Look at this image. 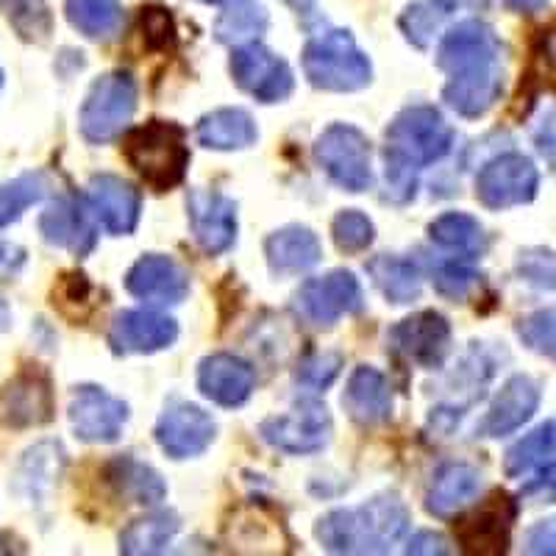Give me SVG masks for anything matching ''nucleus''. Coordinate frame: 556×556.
<instances>
[{
  "label": "nucleus",
  "instance_id": "1",
  "mask_svg": "<svg viewBox=\"0 0 556 556\" xmlns=\"http://www.w3.org/2000/svg\"><path fill=\"white\" fill-rule=\"evenodd\" d=\"M437 64L448 73L445 103L462 117H479L504 92L501 42L495 31L479 20H468L445 34Z\"/></svg>",
  "mask_w": 556,
  "mask_h": 556
},
{
  "label": "nucleus",
  "instance_id": "2",
  "mask_svg": "<svg viewBox=\"0 0 556 556\" xmlns=\"http://www.w3.org/2000/svg\"><path fill=\"white\" fill-rule=\"evenodd\" d=\"M454 131L443 114L431 106L401 112L387 128V195L409 201L417 187V170L451 151Z\"/></svg>",
  "mask_w": 556,
  "mask_h": 556
},
{
  "label": "nucleus",
  "instance_id": "3",
  "mask_svg": "<svg viewBox=\"0 0 556 556\" xmlns=\"http://www.w3.org/2000/svg\"><path fill=\"white\" fill-rule=\"evenodd\" d=\"M409 529L399 495H379L359 509H340L317 523V540L334 554H384Z\"/></svg>",
  "mask_w": 556,
  "mask_h": 556
},
{
  "label": "nucleus",
  "instance_id": "4",
  "mask_svg": "<svg viewBox=\"0 0 556 556\" xmlns=\"http://www.w3.org/2000/svg\"><path fill=\"white\" fill-rule=\"evenodd\" d=\"M126 156L134 170L146 178V184H151L153 190L176 187L190 165L184 128L162 121L134 128L126 137Z\"/></svg>",
  "mask_w": 556,
  "mask_h": 556
},
{
  "label": "nucleus",
  "instance_id": "5",
  "mask_svg": "<svg viewBox=\"0 0 556 556\" xmlns=\"http://www.w3.org/2000/svg\"><path fill=\"white\" fill-rule=\"evenodd\" d=\"M304 70L317 89H329V92H354L367 87L374 73L365 53L356 48L354 37L340 28L309 39L304 51Z\"/></svg>",
  "mask_w": 556,
  "mask_h": 556
},
{
  "label": "nucleus",
  "instance_id": "6",
  "mask_svg": "<svg viewBox=\"0 0 556 556\" xmlns=\"http://www.w3.org/2000/svg\"><path fill=\"white\" fill-rule=\"evenodd\" d=\"M134 109H137V84L128 73H109V76L98 78L89 89L81 121H78L84 139L96 142V146L112 142L128 126Z\"/></svg>",
  "mask_w": 556,
  "mask_h": 556
},
{
  "label": "nucleus",
  "instance_id": "7",
  "mask_svg": "<svg viewBox=\"0 0 556 556\" xmlns=\"http://www.w3.org/2000/svg\"><path fill=\"white\" fill-rule=\"evenodd\" d=\"M315 159L348 192H365L374 184V162L370 142L354 126H331L320 134L315 146Z\"/></svg>",
  "mask_w": 556,
  "mask_h": 556
},
{
  "label": "nucleus",
  "instance_id": "8",
  "mask_svg": "<svg viewBox=\"0 0 556 556\" xmlns=\"http://www.w3.org/2000/svg\"><path fill=\"white\" fill-rule=\"evenodd\" d=\"M540 173L531 165V159L520 153H506L493 159L476 178V198L486 208H509L529 203L538 195Z\"/></svg>",
  "mask_w": 556,
  "mask_h": 556
},
{
  "label": "nucleus",
  "instance_id": "9",
  "mask_svg": "<svg viewBox=\"0 0 556 556\" xmlns=\"http://www.w3.org/2000/svg\"><path fill=\"white\" fill-rule=\"evenodd\" d=\"M231 76L245 92L262 103L285 101L292 92V70L285 59H278L260 42L240 45L231 56Z\"/></svg>",
  "mask_w": 556,
  "mask_h": 556
},
{
  "label": "nucleus",
  "instance_id": "10",
  "mask_svg": "<svg viewBox=\"0 0 556 556\" xmlns=\"http://www.w3.org/2000/svg\"><path fill=\"white\" fill-rule=\"evenodd\" d=\"M262 437L278 451L287 454H315L331 437L329 409L315 401H304L290 415L270 417L262 424Z\"/></svg>",
  "mask_w": 556,
  "mask_h": 556
},
{
  "label": "nucleus",
  "instance_id": "11",
  "mask_svg": "<svg viewBox=\"0 0 556 556\" xmlns=\"http://www.w3.org/2000/svg\"><path fill=\"white\" fill-rule=\"evenodd\" d=\"M298 309L315 326H334L340 317L362 309V287L354 273L334 270L323 278H312L298 292Z\"/></svg>",
  "mask_w": 556,
  "mask_h": 556
},
{
  "label": "nucleus",
  "instance_id": "12",
  "mask_svg": "<svg viewBox=\"0 0 556 556\" xmlns=\"http://www.w3.org/2000/svg\"><path fill=\"white\" fill-rule=\"evenodd\" d=\"M70 420L84 443H114L128 420V406L101 387H78L70 404Z\"/></svg>",
  "mask_w": 556,
  "mask_h": 556
},
{
  "label": "nucleus",
  "instance_id": "13",
  "mask_svg": "<svg viewBox=\"0 0 556 556\" xmlns=\"http://www.w3.org/2000/svg\"><path fill=\"white\" fill-rule=\"evenodd\" d=\"M53 417L51 379L39 370H23L0 392V426L31 429Z\"/></svg>",
  "mask_w": 556,
  "mask_h": 556
},
{
  "label": "nucleus",
  "instance_id": "14",
  "mask_svg": "<svg viewBox=\"0 0 556 556\" xmlns=\"http://www.w3.org/2000/svg\"><path fill=\"white\" fill-rule=\"evenodd\" d=\"M156 440L173 459L203 454L215 440V420L192 404H176L159 417Z\"/></svg>",
  "mask_w": 556,
  "mask_h": 556
},
{
  "label": "nucleus",
  "instance_id": "15",
  "mask_svg": "<svg viewBox=\"0 0 556 556\" xmlns=\"http://www.w3.org/2000/svg\"><path fill=\"white\" fill-rule=\"evenodd\" d=\"M176 337V320L151 309L121 312L109 331V342L117 354H153V351L173 345Z\"/></svg>",
  "mask_w": 556,
  "mask_h": 556
},
{
  "label": "nucleus",
  "instance_id": "16",
  "mask_svg": "<svg viewBox=\"0 0 556 556\" xmlns=\"http://www.w3.org/2000/svg\"><path fill=\"white\" fill-rule=\"evenodd\" d=\"M390 342L406 359L424 367H437L448 354L451 326L437 312H420V315H412L399 323L390 331Z\"/></svg>",
  "mask_w": 556,
  "mask_h": 556
},
{
  "label": "nucleus",
  "instance_id": "17",
  "mask_svg": "<svg viewBox=\"0 0 556 556\" xmlns=\"http://www.w3.org/2000/svg\"><path fill=\"white\" fill-rule=\"evenodd\" d=\"M187 206H190V226L195 242L208 256H217L235 245L237 206L228 198H223L220 192L195 190L190 192Z\"/></svg>",
  "mask_w": 556,
  "mask_h": 556
},
{
  "label": "nucleus",
  "instance_id": "18",
  "mask_svg": "<svg viewBox=\"0 0 556 556\" xmlns=\"http://www.w3.org/2000/svg\"><path fill=\"white\" fill-rule=\"evenodd\" d=\"M126 287L131 295L142 298L148 304H178L190 292V276L170 256L151 253L128 270Z\"/></svg>",
  "mask_w": 556,
  "mask_h": 556
},
{
  "label": "nucleus",
  "instance_id": "19",
  "mask_svg": "<svg viewBox=\"0 0 556 556\" xmlns=\"http://www.w3.org/2000/svg\"><path fill=\"white\" fill-rule=\"evenodd\" d=\"M89 206L109 235H131L139 220V192L117 176H96L89 181Z\"/></svg>",
  "mask_w": 556,
  "mask_h": 556
},
{
  "label": "nucleus",
  "instance_id": "20",
  "mask_svg": "<svg viewBox=\"0 0 556 556\" xmlns=\"http://www.w3.org/2000/svg\"><path fill=\"white\" fill-rule=\"evenodd\" d=\"M256 376L251 365L237 356L217 354L203 359L201 374H198V387L208 401L220 406H240L251 399Z\"/></svg>",
  "mask_w": 556,
  "mask_h": 556
},
{
  "label": "nucleus",
  "instance_id": "21",
  "mask_svg": "<svg viewBox=\"0 0 556 556\" xmlns=\"http://www.w3.org/2000/svg\"><path fill=\"white\" fill-rule=\"evenodd\" d=\"M540 406V384L529 376H515L498 392L490 412H486L481 431L486 437H504L518 431Z\"/></svg>",
  "mask_w": 556,
  "mask_h": 556
},
{
  "label": "nucleus",
  "instance_id": "22",
  "mask_svg": "<svg viewBox=\"0 0 556 556\" xmlns=\"http://www.w3.org/2000/svg\"><path fill=\"white\" fill-rule=\"evenodd\" d=\"M348 415L362 426H379L392 415V387L376 367H356L342 395Z\"/></svg>",
  "mask_w": 556,
  "mask_h": 556
},
{
  "label": "nucleus",
  "instance_id": "23",
  "mask_svg": "<svg viewBox=\"0 0 556 556\" xmlns=\"http://www.w3.org/2000/svg\"><path fill=\"white\" fill-rule=\"evenodd\" d=\"M39 228H42L45 240L51 245L70 248L78 256L89 253L96 245V228L89 223L84 203L76 201V198H62V201L53 203L39 220Z\"/></svg>",
  "mask_w": 556,
  "mask_h": 556
},
{
  "label": "nucleus",
  "instance_id": "24",
  "mask_svg": "<svg viewBox=\"0 0 556 556\" xmlns=\"http://www.w3.org/2000/svg\"><path fill=\"white\" fill-rule=\"evenodd\" d=\"M481 490V473L470 465H445L437 479L431 481V490L426 495V509L434 518H454L465 506L476 501Z\"/></svg>",
  "mask_w": 556,
  "mask_h": 556
},
{
  "label": "nucleus",
  "instance_id": "25",
  "mask_svg": "<svg viewBox=\"0 0 556 556\" xmlns=\"http://www.w3.org/2000/svg\"><path fill=\"white\" fill-rule=\"evenodd\" d=\"M515 513L509 506L506 495H495L493 504L486 506L484 513L470 518L462 526L459 538L462 545L473 554H501L509 543V523H513Z\"/></svg>",
  "mask_w": 556,
  "mask_h": 556
},
{
  "label": "nucleus",
  "instance_id": "26",
  "mask_svg": "<svg viewBox=\"0 0 556 556\" xmlns=\"http://www.w3.org/2000/svg\"><path fill=\"white\" fill-rule=\"evenodd\" d=\"M320 256V240L304 226H287L267 240V262L276 273L312 270Z\"/></svg>",
  "mask_w": 556,
  "mask_h": 556
},
{
  "label": "nucleus",
  "instance_id": "27",
  "mask_svg": "<svg viewBox=\"0 0 556 556\" xmlns=\"http://www.w3.org/2000/svg\"><path fill=\"white\" fill-rule=\"evenodd\" d=\"M198 139L215 151H237L256 142V126L242 109H217L198 123Z\"/></svg>",
  "mask_w": 556,
  "mask_h": 556
},
{
  "label": "nucleus",
  "instance_id": "28",
  "mask_svg": "<svg viewBox=\"0 0 556 556\" xmlns=\"http://www.w3.org/2000/svg\"><path fill=\"white\" fill-rule=\"evenodd\" d=\"M70 26L89 39H114L123 28V7L117 0H67Z\"/></svg>",
  "mask_w": 556,
  "mask_h": 556
},
{
  "label": "nucleus",
  "instance_id": "29",
  "mask_svg": "<svg viewBox=\"0 0 556 556\" xmlns=\"http://www.w3.org/2000/svg\"><path fill=\"white\" fill-rule=\"evenodd\" d=\"M109 481H112V484L117 486V493H121L123 498L131 501V504H159L167 493L165 481L159 479L156 470L146 468V465H139V462L134 459L112 462Z\"/></svg>",
  "mask_w": 556,
  "mask_h": 556
},
{
  "label": "nucleus",
  "instance_id": "30",
  "mask_svg": "<svg viewBox=\"0 0 556 556\" xmlns=\"http://www.w3.org/2000/svg\"><path fill=\"white\" fill-rule=\"evenodd\" d=\"M374 281L379 285V290L390 298L392 304H409L420 295V273L412 265L409 260H401V256H376L370 265H367Z\"/></svg>",
  "mask_w": 556,
  "mask_h": 556
},
{
  "label": "nucleus",
  "instance_id": "31",
  "mask_svg": "<svg viewBox=\"0 0 556 556\" xmlns=\"http://www.w3.org/2000/svg\"><path fill=\"white\" fill-rule=\"evenodd\" d=\"M178 526L181 523H178L176 515H167V513L134 520V523L123 531L121 551L131 556L162 554V551L173 543V538H176Z\"/></svg>",
  "mask_w": 556,
  "mask_h": 556
},
{
  "label": "nucleus",
  "instance_id": "32",
  "mask_svg": "<svg viewBox=\"0 0 556 556\" xmlns=\"http://www.w3.org/2000/svg\"><path fill=\"white\" fill-rule=\"evenodd\" d=\"M556 462V426L545 424L506 454V476H526Z\"/></svg>",
  "mask_w": 556,
  "mask_h": 556
},
{
  "label": "nucleus",
  "instance_id": "33",
  "mask_svg": "<svg viewBox=\"0 0 556 556\" xmlns=\"http://www.w3.org/2000/svg\"><path fill=\"white\" fill-rule=\"evenodd\" d=\"M429 235L437 245L459 253H476L484 248V228H481V223L470 215H462V212H448V215L437 217L429 226Z\"/></svg>",
  "mask_w": 556,
  "mask_h": 556
},
{
  "label": "nucleus",
  "instance_id": "34",
  "mask_svg": "<svg viewBox=\"0 0 556 556\" xmlns=\"http://www.w3.org/2000/svg\"><path fill=\"white\" fill-rule=\"evenodd\" d=\"M48 192V178L42 173H28V176L14 178L12 184L0 187V228L17 220L28 206L39 203Z\"/></svg>",
  "mask_w": 556,
  "mask_h": 556
},
{
  "label": "nucleus",
  "instance_id": "35",
  "mask_svg": "<svg viewBox=\"0 0 556 556\" xmlns=\"http://www.w3.org/2000/svg\"><path fill=\"white\" fill-rule=\"evenodd\" d=\"M267 28V14L260 7H235L217 20V39L231 45H248L260 39Z\"/></svg>",
  "mask_w": 556,
  "mask_h": 556
},
{
  "label": "nucleus",
  "instance_id": "36",
  "mask_svg": "<svg viewBox=\"0 0 556 556\" xmlns=\"http://www.w3.org/2000/svg\"><path fill=\"white\" fill-rule=\"evenodd\" d=\"M445 14H448V9L440 7V3H417V7L406 9V14L401 17V28L406 31L409 42H415L417 48H426L443 26Z\"/></svg>",
  "mask_w": 556,
  "mask_h": 556
},
{
  "label": "nucleus",
  "instance_id": "37",
  "mask_svg": "<svg viewBox=\"0 0 556 556\" xmlns=\"http://www.w3.org/2000/svg\"><path fill=\"white\" fill-rule=\"evenodd\" d=\"M518 334L531 351H538V354L556 362V309H545L538 312V315L526 317V320L520 323Z\"/></svg>",
  "mask_w": 556,
  "mask_h": 556
},
{
  "label": "nucleus",
  "instance_id": "38",
  "mask_svg": "<svg viewBox=\"0 0 556 556\" xmlns=\"http://www.w3.org/2000/svg\"><path fill=\"white\" fill-rule=\"evenodd\" d=\"M334 242L345 253L365 251L374 242V223L362 212H342L334 220Z\"/></svg>",
  "mask_w": 556,
  "mask_h": 556
},
{
  "label": "nucleus",
  "instance_id": "39",
  "mask_svg": "<svg viewBox=\"0 0 556 556\" xmlns=\"http://www.w3.org/2000/svg\"><path fill=\"white\" fill-rule=\"evenodd\" d=\"M479 281V273L465 260H451L434 270V287L445 298H465Z\"/></svg>",
  "mask_w": 556,
  "mask_h": 556
},
{
  "label": "nucleus",
  "instance_id": "40",
  "mask_svg": "<svg viewBox=\"0 0 556 556\" xmlns=\"http://www.w3.org/2000/svg\"><path fill=\"white\" fill-rule=\"evenodd\" d=\"M518 273L540 290H556V256L545 248H531L520 253Z\"/></svg>",
  "mask_w": 556,
  "mask_h": 556
},
{
  "label": "nucleus",
  "instance_id": "41",
  "mask_svg": "<svg viewBox=\"0 0 556 556\" xmlns=\"http://www.w3.org/2000/svg\"><path fill=\"white\" fill-rule=\"evenodd\" d=\"M340 367H342L340 354H315L301 365V370H298V381L312 387V390H326V387L340 376Z\"/></svg>",
  "mask_w": 556,
  "mask_h": 556
},
{
  "label": "nucleus",
  "instance_id": "42",
  "mask_svg": "<svg viewBox=\"0 0 556 556\" xmlns=\"http://www.w3.org/2000/svg\"><path fill=\"white\" fill-rule=\"evenodd\" d=\"M142 31L151 48H167L176 42V28H173V17L165 9H146L142 12Z\"/></svg>",
  "mask_w": 556,
  "mask_h": 556
},
{
  "label": "nucleus",
  "instance_id": "43",
  "mask_svg": "<svg viewBox=\"0 0 556 556\" xmlns=\"http://www.w3.org/2000/svg\"><path fill=\"white\" fill-rule=\"evenodd\" d=\"M526 551L529 554H556V518L543 520L526 534Z\"/></svg>",
  "mask_w": 556,
  "mask_h": 556
},
{
  "label": "nucleus",
  "instance_id": "44",
  "mask_svg": "<svg viewBox=\"0 0 556 556\" xmlns=\"http://www.w3.org/2000/svg\"><path fill=\"white\" fill-rule=\"evenodd\" d=\"M523 493L534 501H554L556 498V462L554 465H548V468H543V473L531 481V484H526Z\"/></svg>",
  "mask_w": 556,
  "mask_h": 556
},
{
  "label": "nucleus",
  "instance_id": "45",
  "mask_svg": "<svg viewBox=\"0 0 556 556\" xmlns=\"http://www.w3.org/2000/svg\"><path fill=\"white\" fill-rule=\"evenodd\" d=\"M409 554H448V543L440 534H431V531H420L415 540H409Z\"/></svg>",
  "mask_w": 556,
  "mask_h": 556
},
{
  "label": "nucleus",
  "instance_id": "46",
  "mask_svg": "<svg viewBox=\"0 0 556 556\" xmlns=\"http://www.w3.org/2000/svg\"><path fill=\"white\" fill-rule=\"evenodd\" d=\"M543 59H545V67L556 76V23L545 31L543 37Z\"/></svg>",
  "mask_w": 556,
  "mask_h": 556
},
{
  "label": "nucleus",
  "instance_id": "47",
  "mask_svg": "<svg viewBox=\"0 0 556 556\" xmlns=\"http://www.w3.org/2000/svg\"><path fill=\"white\" fill-rule=\"evenodd\" d=\"M506 7L515 9V12H523V14H534L548 3V0H504Z\"/></svg>",
  "mask_w": 556,
  "mask_h": 556
},
{
  "label": "nucleus",
  "instance_id": "48",
  "mask_svg": "<svg viewBox=\"0 0 556 556\" xmlns=\"http://www.w3.org/2000/svg\"><path fill=\"white\" fill-rule=\"evenodd\" d=\"M12 262H23V251L0 242V267H12Z\"/></svg>",
  "mask_w": 556,
  "mask_h": 556
},
{
  "label": "nucleus",
  "instance_id": "49",
  "mask_svg": "<svg viewBox=\"0 0 556 556\" xmlns=\"http://www.w3.org/2000/svg\"><path fill=\"white\" fill-rule=\"evenodd\" d=\"M12 326V312H9L7 301L0 298V331H7Z\"/></svg>",
  "mask_w": 556,
  "mask_h": 556
},
{
  "label": "nucleus",
  "instance_id": "50",
  "mask_svg": "<svg viewBox=\"0 0 556 556\" xmlns=\"http://www.w3.org/2000/svg\"><path fill=\"white\" fill-rule=\"evenodd\" d=\"M285 3H290L292 9H309L315 0H285Z\"/></svg>",
  "mask_w": 556,
  "mask_h": 556
},
{
  "label": "nucleus",
  "instance_id": "51",
  "mask_svg": "<svg viewBox=\"0 0 556 556\" xmlns=\"http://www.w3.org/2000/svg\"><path fill=\"white\" fill-rule=\"evenodd\" d=\"M203 3H231V0H203Z\"/></svg>",
  "mask_w": 556,
  "mask_h": 556
},
{
  "label": "nucleus",
  "instance_id": "52",
  "mask_svg": "<svg viewBox=\"0 0 556 556\" xmlns=\"http://www.w3.org/2000/svg\"><path fill=\"white\" fill-rule=\"evenodd\" d=\"M0 87H3V70H0Z\"/></svg>",
  "mask_w": 556,
  "mask_h": 556
}]
</instances>
